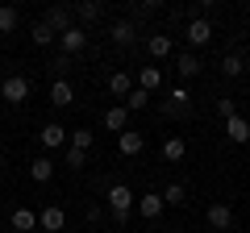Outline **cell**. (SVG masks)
Here are the masks:
<instances>
[{"label":"cell","mask_w":250,"mask_h":233,"mask_svg":"<svg viewBox=\"0 0 250 233\" xmlns=\"http://www.w3.org/2000/svg\"><path fill=\"white\" fill-rule=\"evenodd\" d=\"M104 204H108V213H113V221H129V213H134L138 208V196L129 188H125V183H113V188H108V196H104Z\"/></svg>","instance_id":"obj_1"},{"label":"cell","mask_w":250,"mask_h":233,"mask_svg":"<svg viewBox=\"0 0 250 233\" xmlns=\"http://www.w3.org/2000/svg\"><path fill=\"white\" fill-rule=\"evenodd\" d=\"M88 50V29L83 25H71L67 34H59V54H67V58H75V54Z\"/></svg>","instance_id":"obj_2"},{"label":"cell","mask_w":250,"mask_h":233,"mask_svg":"<svg viewBox=\"0 0 250 233\" xmlns=\"http://www.w3.org/2000/svg\"><path fill=\"white\" fill-rule=\"evenodd\" d=\"M184 38H188L192 50L208 46V42H213V21H208V17H192V21H188V29H184Z\"/></svg>","instance_id":"obj_3"},{"label":"cell","mask_w":250,"mask_h":233,"mask_svg":"<svg viewBox=\"0 0 250 233\" xmlns=\"http://www.w3.org/2000/svg\"><path fill=\"white\" fill-rule=\"evenodd\" d=\"M0 96H4V104H25L29 100V79L25 75H9V79L0 83Z\"/></svg>","instance_id":"obj_4"},{"label":"cell","mask_w":250,"mask_h":233,"mask_svg":"<svg viewBox=\"0 0 250 233\" xmlns=\"http://www.w3.org/2000/svg\"><path fill=\"white\" fill-rule=\"evenodd\" d=\"M38 142H42V150H59V146H67V142H71V129H62L59 121H50V125H42Z\"/></svg>","instance_id":"obj_5"},{"label":"cell","mask_w":250,"mask_h":233,"mask_svg":"<svg viewBox=\"0 0 250 233\" xmlns=\"http://www.w3.org/2000/svg\"><path fill=\"white\" fill-rule=\"evenodd\" d=\"M38 229H46V233H62V229H67V213H62L59 204H46L42 213H38Z\"/></svg>","instance_id":"obj_6"},{"label":"cell","mask_w":250,"mask_h":233,"mask_svg":"<svg viewBox=\"0 0 250 233\" xmlns=\"http://www.w3.org/2000/svg\"><path fill=\"white\" fill-rule=\"evenodd\" d=\"M42 21L54 29V34H67V29L75 25V13L67 9V4H54V9H46V17H42Z\"/></svg>","instance_id":"obj_7"},{"label":"cell","mask_w":250,"mask_h":233,"mask_svg":"<svg viewBox=\"0 0 250 233\" xmlns=\"http://www.w3.org/2000/svg\"><path fill=\"white\" fill-rule=\"evenodd\" d=\"M117 150H121L125 158H138V154L146 150V137L138 134V129H125V134H117Z\"/></svg>","instance_id":"obj_8"},{"label":"cell","mask_w":250,"mask_h":233,"mask_svg":"<svg viewBox=\"0 0 250 233\" xmlns=\"http://www.w3.org/2000/svg\"><path fill=\"white\" fill-rule=\"evenodd\" d=\"M163 208H167V204H163V196H159V192H146V196H138V208H134V213H142L146 221H159V216H163Z\"/></svg>","instance_id":"obj_9"},{"label":"cell","mask_w":250,"mask_h":233,"mask_svg":"<svg viewBox=\"0 0 250 233\" xmlns=\"http://www.w3.org/2000/svg\"><path fill=\"white\" fill-rule=\"evenodd\" d=\"M29 179L34 183H50L54 179V158L50 154H38V158L29 162Z\"/></svg>","instance_id":"obj_10"},{"label":"cell","mask_w":250,"mask_h":233,"mask_svg":"<svg viewBox=\"0 0 250 233\" xmlns=\"http://www.w3.org/2000/svg\"><path fill=\"white\" fill-rule=\"evenodd\" d=\"M108 38H113V46H134L138 29H134V21H113L108 25Z\"/></svg>","instance_id":"obj_11"},{"label":"cell","mask_w":250,"mask_h":233,"mask_svg":"<svg viewBox=\"0 0 250 233\" xmlns=\"http://www.w3.org/2000/svg\"><path fill=\"white\" fill-rule=\"evenodd\" d=\"M50 104H54V108L75 104V88H71V79H54V83H50Z\"/></svg>","instance_id":"obj_12"},{"label":"cell","mask_w":250,"mask_h":233,"mask_svg":"<svg viewBox=\"0 0 250 233\" xmlns=\"http://www.w3.org/2000/svg\"><path fill=\"white\" fill-rule=\"evenodd\" d=\"M225 137H229L233 146H246V142H250V125H246V116H229V121H225Z\"/></svg>","instance_id":"obj_13"},{"label":"cell","mask_w":250,"mask_h":233,"mask_svg":"<svg viewBox=\"0 0 250 233\" xmlns=\"http://www.w3.org/2000/svg\"><path fill=\"white\" fill-rule=\"evenodd\" d=\"M104 129H113V134H125V129H129V108L125 104H113L104 113Z\"/></svg>","instance_id":"obj_14"},{"label":"cell","mask_w":250,"mask_h":233,"mask_svg":"<svg viewBox=\"0 0 250 233\" xmlns=\"http://www.w3.org/2000/svg\"><path fill=\"white\" fill-rule=\"evenodd\" d=\"M205 216H208V225H213V229H221V233L233 225V208H229V204H208Z\"/></svg>","instance_id":"obj_15"},{"label":"cell","mask_w":250,"mask_h":233,"mask_svg":"<svg viewBox=\"0 0 250 233\" xmlns=\"http://www.w3.org/2000/svg\"><path fill=\"white\" fill-rule=\"evenodd\" d=\"M71 13H75V25H92V21H100V13H104V9H100L96 0H80Z\"/></svg>","instance_id":"obj_16"},{"label":"cell","mask_w":250,"mask_h":233,"mask_svg":"<svg viewBox=\"0 0 250 233\" xmlns=\"http://www.w3.org/2000/svg\"><path fill=\"white\" fill-rule=\"evenodd\" d=\"M9 221H13V229H17V233H34L38 229V213H34V208H13Z\"/></svg>","instance_id":"obj_17"},{"label":"cell","mask_w":250,"mask_h":233,"mask_svg":"<svg viewBox=\"0 0 250 233\" xmlns=\"http://www.w3.org/2000/svg\"><path fill=\"white\" fill-rule=\"evenodd\" d=\"M138 88L150 92V96L163 92V71H159V67H142V71H138Z\"/></svg>","instance_id":"obj_18"},{"label":"cell","mask_w":250,"mask_h":233,"mask_svg":"<svg viewBox=\"0 0 250 233\" xmlns=\"http://www.w3.org/2000/svg\"><path fill=\"white\" fill-rule=\"evenodd\" d=\"M175 71H179V79H196V75H200V58H196L192 50H188V54H175Z\"/></svg>","instance_id":"obj_19"},{"label":"cell","mask_w":250,"mask_h":233,"mask_svg":"<svg viewBox=\"0 0 250 233\" xmlns=\"http://www.w3.org/2000/svg\"><path fill=\"white\" fill-rule=\"evenodd\" d=\"M171 116H184L192 113V96H188V88H171V104H167Z\"/></svg>","instance_id":"obj_20"},{"label":"cell","mask_w":250,"mask_h":233,"mask_svg":"<svg viewBox=\"0 0 250 233\" xmlns=\"http://www.w3.org/2000/svg\"><path fill=\"white\" fill-rule=\"evenodd\" d=\"M108 92H113V96H129V92H134V75L129 71H113L108 75Z\"/></svg>","instance_id":"obj_21"},{"label":"cell","mask_w":250,"mask_h":233,"mask_svg":"<svg viewBox=\"0 0 250 233\" xmlns=\"http://www.w3.org/2000/svg\"><path fill=\"white\" fill-rule=\"evenodd\" d=\"M146 50H150L154 58H171V38L167 34H150L146 38Z\"/></svg>","instance_id":"obj_22"},{"label":"cell","mask_w":250,"mask_h":233,"mask_svg":"<svg viewBox=\"0 0 250 233\" xmlns=\"http://www.w3.org/2000/svg\"><path fill=\"white\" fill-rule=\"evenodd\" d=\"M184 154H188L184 137H167V142H163V158H167V162H184Z\"/></svg>","instance_id":"obj_23"},{"label":"cell","mask_w":250,"mask_h":233,"mask_svg":"<svg viewBox=\"0 0 250 233\" xmlns=\"http://www.w3.org/2000/svg\"><path fill=\"white\" fill-rule=\"evenodd\" d=\"M163 204H171V208L188 204V188L184 183H167V188H163Z\"/></svg>","instance_id":"obj_24"},{"label":"cell","mask_w":250,"mask_h":233,"mask_svg":"<svg viewBox=\"0 0 250 233\" xmlns=\"http://www.w3.org/2000/svg\"><path fill=\"white\" fill-rule=\"evenodd\" d=\"M29 38H34V46H50L59 34H54V29L46 25V21H34V25H29Z\"/></svg>","instance_id":"obj_25"},{"label":"cell","mask_w":250,"mask_h":233,"mask_svg":"<svg viewBox=\"0 0 250 233\" xmlns=\"http://www.w3.org/2000/svg\"><path fill=\"white\" fill-rule=\"evenodd\" d=\"M17 25H21V13L13 4H0V34H13Z\"/></svg>","instance_id":"obj_26"},{"label":"cell","mask_w":250,"mask_h":233,"mask_svg":"<svg viewBox=\"0 0 250 233\" xmlns=\"http://www.w3.org/2000/svg\"><path fill=\"white\" fill-rule=\"evenodd\" d=\"M67 146H75V150H92V146H96V134H92V129H71V142Z\"/></svg>","instance_id":"obj_27"},{"label":"cell","mask_w":250,"mask_h":233,"mask_svg":"<svg viewBox=\"0 0 250 233\" xmlns=\"http://www.w3.org/2000/svg\"><path fill=\"white\" fill-rule=\"evenodd\" d=\"M146 104H150V92H142V88H134L125 96V108H129V113H138V108H146Z\"/></svg>","instance_id":"obj_28"},{"label":"cell","mask_w":250,"mask_h":233,"mask_svg":"<svg viewBox=\"0 0 250 233\" xmlns=\"http://www.w3.org/2000/svg\"><path fill=\"white\" fill-rule=\"evenodd\" d=\"M62 158H67V167H71V171H83V167H88V150H75V146H67Z\"/></svg>","instance_id":"obj_29"},{"label":"cell","mask_w":250,"mask_h":233,"mask_svg":"<svg viewBox=\"0 0 250 233\" xmlns=\"http://www.w3.org/2000/svg\"><path fill=\"white\" fill-rule=\"evenodd\" d=\"M221 71H225V75H242V71H246V58H238V54H225V58H221Z\"/></svg>","instance_id":"obj_30"},{"label":"cell","mask_w":250,"mask_h":233,"mask_svg":"<svg viewBox=\"0 0 250 233\" xmlns=\"http://www.w3.org/2000/svg\"><path fill=\"white\" fill-rule=\"evenodd\" d=\"M163 4L159 0H142V4H129V17H150V13H159Z\"/></svg>","instance_id":"obj_31"},{"label":"cell","mask_w":250,"mask_h":233,"mask_svg":"<svg viewBox=\"0 0 250 233\" xmlns=\"http://www.w3.org/2000/svg\"><path fill=\"white\" fill-rule=\"evenodd\" d=\"M217 113H221V121H229V116H238V108H233L229 96H221V100H217Z\"/></svg>","instance_id":"obj_32"},{"label":"cell","mask_w":250,"mask_h":233,"mask_svg":"<svg viewBox=\"0 0 250 233\" xmlns=\"http://www.w3.org/2000/svg\"><path fill=\"white\" fill-rule=\"evenodd\" d=\"M88 221H92V225H96V221H104V208H100V204H92V208H88Z\"/></svg>","instance_id":"obj_33"},{"label":"cell","mask_w":250,"mask_h":233,"mask_svg":"<svg viewBox=\"0 0 250 233\" xmlns=\"http://www.w3.org/2000/svg\"><path fill=\"white\" fill-rule=\"evenodd\" d=\"M246 125H250V108H246Z\"/></svg>","instance_id":"obj_34"},{"label":"cell","mask_w":250,"mask_h":233,"mask_svg":"<svg viewBox=\"0 0 250 233\" xmlns=\"http://www.w3.org/2000/svg\"><path fill=\"white\" fill-rule=\"evenodd\" d=\"M246 75H250V58H246Z\"/></svg>","instance_id":"obj_35"}]
</instances>
